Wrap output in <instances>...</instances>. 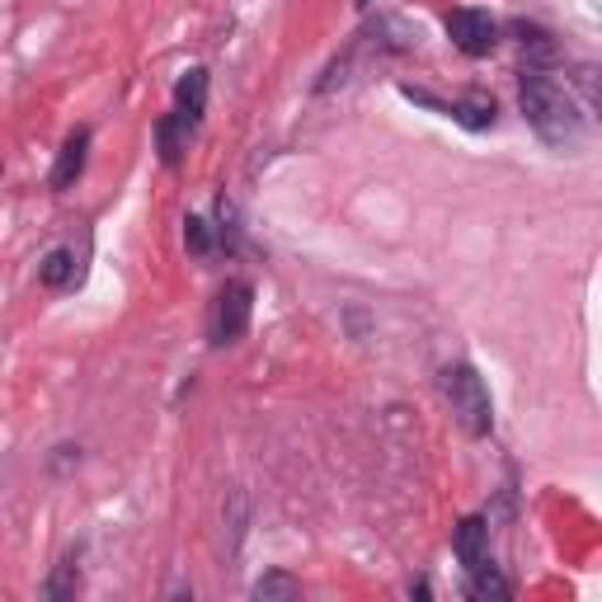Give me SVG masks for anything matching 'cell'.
<instances>
[{
  "mask_svg": "<svg viewBox=\"0 0 602 602\" xmlns=\"http://www.w3.org/2000/svg\"><path fill=\"white\" fill-rule=\"evenodd\" d=\"M442 391H448V400H452V415L462 419V429H466V433H475V438L490 433L494 410H490V391H485L481 372L466 367V363L442 367Z\"/></svg>",
  "mask_w": 602,
  "mask_h": 602,
  "instance_id": "7a4b0ae2",
  "label": "cell"
},
{
  "mask_svg": "<svg viewBox=\"0 0 602 602\" xmlns=\"http://www.w3.org/2000/svg\"><path fill=\"white\" fill-rule=\"evenodd\" d=\"M85 151H90V132L76 128L66 137V147L57 155V165H52V189H71L80 180V170H85Z\"/></svg>",
  "mask_w": 602,
  "mask_h": 602,
  "instance_id": "52a82bcc",
  "label": "cell"
},
{
  "mask_svg": "<svg viewBox=\"0 0 602 602\" xmlns=\"http://www.w3.org/2000/svg\"><path fill=\"white\" fill-rule=\"evenodd\" d=\"M471 598H508V579L494 570V565H475L471 570Z\"/></svg>",
  "mask_w": 602,
  "mask_h": 602,
  "instance_id": "7c38bea8",
  "label": "cell"
},
{
  "mask_svg": "<svg viewBox=\"0 0 602 602\" xmlns=\"http://www.w3.org/2000/svg\"><path fill=\"white\" fill-rule=\"evenodd\" d=\"M184 240H189V250H193V255H207V250H212V232H207V222H203V217H189V222H184Z\"/></svg>",
  "mask_w": 602,
  "mask_h": 602,
  "instance_id": "9a60e30c",
  "label": "cell"
},
{
  "mask_svg": "<svg viewBox=\"0 0 602 602\" xmlns=\"http://www.w3.org/2000/svg\"><path fill=\"white\" fill-rule=\"evenodd\" d=\"M442 114L456 118V122H462V128H471V132L494 128V99H490L485 90H466L456 104H442Z\"/></svg>",
  "mask_w": 602,
  "mask_h": 602,
  "instance_id": "8992f818",
  "label": "cell"
},
{
  "mask_svg": "<svg viewBox=\"0 0 602 602\" xmlns=\"http://www.w3.org/2000/svg\"><path fill=\"white\" fill-rule=\"evenodd\" d=\"M207 109V71L203 66H193L189 76L180 80V95H174V122H180L184 132L198 128V118Z\"/></svg>",
  "mask_w": 602,
  "mask_h": 602,
  "instance_id": "5b68a950",
  "label": "cell"
},
{
  "mask_svg": "<svg viewBox=\"0 0 602 602\" xmlns=\"http://www.w3.org/2000/svg\"><path fill=\"white\" fill-rule=\"evenodd\" d=\"M485 537H490V527H485V518H466L462 527H456V560L466 565V570H475V565H485L490 556H485Z\"/></svg>",
  "mask_w": 602,
  "mask_h": 602,
  "instance_id": "ba28073f",
  "label": "cell"
},
{
  "mask_svg": "<svg viewBox=\"0 0 602 602\" xmlns=\"http://www.w3.org/2000/svg\"><path fill=\"white\" fill-rule=\"evenodd\" d=\"M155 137H161V155H165V165H174V161H180V137H189V132L180 128V122H174V118H165L161 128H155Z\"/></svg>",
  "mask_w": 602,
  "mask_h": 602,
  "instance_id": "5bb4252c",
  "label": "cell"
},
{
  "mask_svg": "<svg viewBox=\"0 0 602 602\" xmlns=\"http://www.w3.org/2000/svg\"><path fill=\"white\" fill-rule=\"evenodd\" d=\"M358 6H363V10H367V6H372V0H358Z\"/></svg>",
  "mask_w": 602,
  "mask_h": 602,
  "instance_id": "2e32d148",
  "label": "cell"
},
{
  "mask_svg": "<svg viewBox=\"0 0 602 602\" xmlns=\"http://www.w3.org/2000/svg\"><path fill=\"white\" fill-rule=\"evenodd\" d=\"M518 104H523V118L533 122V132L546 147H574L583 137V114L574 109V99L565 95L551 76H541V71H527L523 76Z\"/></svg>",
  "mask_w": 602,
  "mask_h": 602,
  "instance_id": "6da1fadb",
  "label": "cell"
},
{
  "mask_svg": "<svg viewBox=\"0 0 602 602\" xmlns=\"http://www.w3.org/2000/svg\"><path fill=\"white\" fill-rule=\"evenodd\" d=\"M513 33H518V43H523V52H533L537 62H551L556 57V39L546 29H537V24H513Z\"/></svg>",
  "mask_w": 602,
  "mask_h": 602,
  "instance_id": "8fae6325",
  "label": "cell"
},
{
  "mask_svg": "<svg viewBox=\"0 0 602 602\" xmlns=\"http://www.w3.org/2000/svg\"><path fill=\"white\" fill-rule=\"evenodd\" d=\"M259 602H297L301 598V583L292 574H264L255 589H250Z\"/></svg>",
  "mask_w": 602,
  "mask_h": 602,
  "instance_id": "30bf717a",
  "label": "cell"
},
{
  "mask_svg": "<svg viewBox=\"0 0 602 602\" xmlns=\"http://www.w3.org/2000/svg\"><path fill=\"white\" fill-rule=\"evenodd\" d=\"M250 297H255V288L240 278H232L217 292V307H212V344H236L240 334L250 330Z\"/></svg>",
  "mask_w": 602,
  "mask_h": 602,
  "instance_id": "3957f363",
  "label": "cell"
},
{
  "mask_svg": "<svg viewBox=\"0 0 602 602\" xmlns=\"http://www.w3.org/2000/svg\"><path fill=\"white\" fill-rule=\"evenodd\" d=\"M71 278H76V255L66 250V245H57V250H47V259L39 264V282L52 292H62L71 288Z\"/></svg>",
  "mask_w": 602,
  "mask_h": 602,
  "instance_id": "9c48e42d",
  "label": "cell"
},
{
  "mask_svg": "<svg viewBox=\"0 0 602 602\" xmlns=\"http://www.w3.org/2000/svg\"><path fill=\"white\" fill-rule=\"evenodd\" d=\"M448 33L452 43L466 52V57H485V52H494V43H499V24L490 20V14L481 10H452L448 14Z\"/></svg>",
  "mask_w": 602,
  "mask_h": 602,
  "instance_id": "277c9868",
  "label": "cell"
},
{
  "mask_svg": "<svg viewBox=\"0 0 602 602\" xmlns=\"http://www.w3.org/2000/svg\"><path fill=\"white\" fill-rule=\"evenodd\" d=\"M76 589H80V570H76V560H62V565H57V574H52V579L43 583V598L62 602V598H76Z\"/></svg>",
  "mask_w": 602,
  "mask_h": 602,
  "instance_id": "4fadbf2b",
  "label": "cell"
}]
</instances>
